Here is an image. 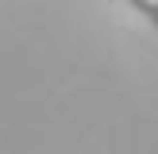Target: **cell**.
Segmentation results:
<instances>
[{"instance_id":"cell-1","label":"cell","mask_w":158,"mask_h":154,"mask_svg":"<svg viewBox=\"0 0 158 154\" xmlns=\"http://www.w3.org/2000/svg\"><path fill=\"white\" fill-rule=\"evenodd\" d=\"M131 4H135V8H139V12H143V15H147V19H151V23H154V27H158V0H131Z\"/></svg>"}]
</instances>
